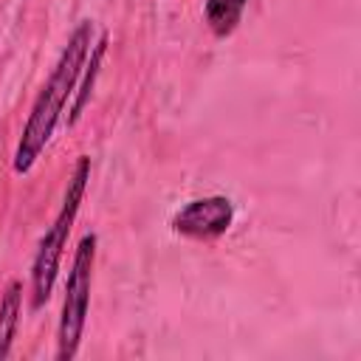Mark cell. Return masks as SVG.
<instances>
[{
	"label": "cell",
	"instance_id": "3",
	"mask_svg": "<svg viewBox=\"0 0 361 361\" xmlns=\"http://www.w3.org/2000/svg\"><path fill=\"white\" fill-rule=\"evenodd\" d=\"M99 234L87 231L76 243L71 257V271L65 279V296L56 324V361H73L85 336L87 310H90V288H93V265H96Z\"/></svg>",
	"mask_w": 361,
	"mask_h": 361
},
{
	"label": "cell",
	"instance_id": "5",
	"mask_svg": "<svg viewBox=\"0 0 361 361\" xmlns=\"http://www.w3.org/2000/svg\"><path fill=\"white\" fill-rule=\"evenodd\" d=\"M107 45H110V37L107 34H99L87 51V59H85V68H82V76L76 82V90H73V102H71V110H68V127H73L82 113H85V104L90 102L93 96V87H96V79L102 73V62H104V54H107Z\"/></svg>",
	"mask_w": 361,
	"mask_h": 361
},
{
	"label": "cell",
	"instance_id": "7",
	"mask_svg": "<svg viewBox=\"0 0 361 361\" xmlns=\"http://www.w3.org/2000/svg\"><path fill=\"white\" fill-rule=\"evenodd\" d=\"M245 6H248V0H206L203 20H206V28L212 31V37L228 39L240 28Z\"/></svg>",
	"mask_w": 361,
	"mask_h": 361
},
{
	"label": "cell",
	"instance_id": "6",
	"mask_svg": "<svg viewBox=\"0 0 361 361\" xmlns=\"http://www.w3.org/2000/svg\"><path fill=\"white\" fill-rule=\"evenodd\" d=\"M20 316H23V282L8 279L6 288L0 290V361H6L11 355Z\"/></svg>",
	"mask_w": 361,
	"mask_h": 361
},
{
	"label": "cell",
	"instance_id": "2",
	"mask_svg": "<svg viewBox=\"0 0 361 361\" xmlns=\"http://www.w3.org/2000/svg\"><path fill=\"white\" fill-rule=\"evenodd\" d=\"M90 169H93L90 155H79L73 169H71L68 183H65L62 206H59L56 217L51 220V226L45 228V234L39 237V243H37L34 262H31V307L34 310L48 305V299L54 293L59 265H62V257H65V245H68V237H71L73 223L79 217L87 183H90Z\"/></svg>",
	"mask_w": 361,
	"mask_h": 361
},
{
	"label": "cell",
	"instance_id": "1",
	"mask_svg": "<svg viewBox=\"0 0 361 361\" xmlns=\"http://www.w3.org/2000/svg\"><path fill=\"white\" fill-rule=\"evenodd\" d=\"M93 39H96L93 20H79L28 110V118L23 124V133H20V141L14 149V161H11L14 175H28L37 166V161L42 158L51 135L56 133V127L62 121L65 104L71 102V96L76 90V82L82 76V68H85Z\"/></svg>",
	"mask_w": 361,
	"mask_h": 361
},
{
	"label": "cell",
	"instance_id": "4",
	"mask_svg": "<svg viewBox=\"0 0 361 361\" xmlns=\"http://www.w3.org/2000/svg\"><path fill=\"white\" fill-rule=\"evenodd\" d=\"M234 223V203L226 195H206L183 203L172 214V231L178 237L195 243H214L220 240Z\"/></svg>",
	"mask_w": 361,
	"mask_h": 361
}]
</instances>
